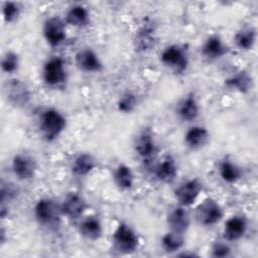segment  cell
<instances>
[{
    "label": "cell",
    "instance_id": "6da1fadb",
    "mask_svg": "<svg viewBox=\"0 0 258 258\" xmlns=\"http://www.w3.org/2000/svg\"><path fill=\"white\" fill-rule=\"evenodd\" d=\"M67 125L66 116L54 107H46L39 113L38 131L41 138L47 143L55 141L64 132Z\"/></svg>",
    "mask_w": 258,
    "mask_h": 258
},
{
    "label": "cell",
    "instance_id": "7a4b0ae2",
    "mask_svg": "<svg viewBox=\"0 0 258 258\" xmlns=\"http://www.w3.org/2000/svg\"><path fill=\"white\" fill-rule=\"evenodd\" d=\"M33 216L39 226L50 231L59 228L61 218L63 217L60 203L48 197H43L36 201L33 207Z\"/></svg>",
    "mask_w": 258,
    "mask_h": 258
},
{
    "label": "cell",
    "instance_id": "3957f363",
    "mask_svg": "<svg viewBox=\"0 0 258 258\" xmlns=\"http://www.w3.org/2000/svg\"><path fill=\"white\" fill-rule=\"evenodd\" d=\"M140 245L137 232L126 222H120L112 234V249L120 255L135 253Z\"/></svg>",
    "mask_w": 258,
    "mask_h": 258
},
{
    "label": "cell",
    "instance_id": "277c9868",
    "mask_svg": "<svg viewBox=\"0 0 258 258\" xmlns=\"http://www.w3.org/2000/svg\"><path fill=\"white\" fill-rule=\"evenodd\" d=\"M133 148L144 164H152L158 153V145L151 127L144 126L138 131L133 140Z\"/></svg>",
    "mask_w": 258,
    "mask_h": 258
},
{
    "label": "cell",
    "instance_id": "5b68a950",
    "mask_svg": "<svg viewBox=\"0 0 258 258\" xmlns=\"http://www.w3.org/2000/svg\"><path fill=\"white\" fill-rule=\"evenodd\" d=\"M160 62L175 75L184 74L189 66V56L186 48L177 43L163 48L159 55Z\"/></svg>",
    "mask_w": 258,
    "mask_h": 258
},
{
    "label": "cell",
    "instance_id": "8992f818",
    "mask_svg": "<svg viewBox=\"0 0 258 258\" xmlns=\"http://www.w3.org/2000/svg\"><path fill=\"white\" fill-rule=\"evenodd\" d=\"M43 83L50 88H61L68 81L66 61L58 55L51 56L45 60L41 70Z\"/></svg>",
    "mask_w": 258,
    "mask_h": 258
},
{
    "label": "cell",
    "instance_id": "52a82bcc",
    "mask_svg": "<svg viewBox=\"0 0 258 258\" xmlns=\"http://www.w3.org/2000/svg\"><path fill=\"white\" fill-rule=\"evenodd\" d=\"M224 215L223 207L213 198H206L195 209L197 222L206 228H211L219 224L223 220Z\"/></svg>",
    "mask_w": 258,
    "mask_h": 258
},
{
    "label": "cell",
    "instance_id": "ba28073f",
    "mask_svg": "<svg viewBox=\"0 0 258 258\" xmlns=\"http://www.w3.org/2000/svg\"><path fill=\"white\" fill-rule=\"evenodd\" d=\"M2 92L7 103L15 108H24L31 101V92L28 86L16 78L6 80Z\"/></svg>",
    "mask_w": 258,
    "mask_h": 258
},
{
    "label": "cell",
    "instance_id": "9c48e42d",
    "mask_svg": "<svg viewBox=\"0 0 258 258\" xmlns=\"http://www.w3.org/2000/svg\"><path fill=\"white\" fill-rule=\"evenodd\" d=\"M203 182L197 177H191L181 181L175 187L173 196L177 205L188 208L196 204L199 197L203 192Z\"/></svg>",
    "mask_w": 258,
    "mask_h": 258
},
{
    "label": "cell",
    "instance_id": "30bf717a",
    "mask_svg": "<svg viewBox=\"0 0 258 258\" xmlns=\"http://www.w3.org/2000/svg\"><path fill=\"white\" fill-rule=\"evenodd\" d=\"M42 35L50 47H57L67 40V23L58 16L47 17L42 24Z\"/></svg>",
    "mask_w": 258,
    "mask_h": 258
},
{
    "label": "cell",
    "instance_id": "8fae6325",
    "mask_svg": "<svg viewBox=\"0 0 258 258\" xmlns=\"http://www.w3.org/2000/svg\"><path fill=\"white\" fill-rule=\"evenodd\" d=\"M11 169L13 175L20 181H29L33 179L37 171L36 159L25 152L16 153L11 160Z\"/></svg>",
    "mask_w": 258,
    "mask_h": 258
},
{
    "label": "cell",
    "instance_id": "7c38bea8",
    "mask_svg": "<svg viewBox=\"0 0 258 258\" xmlns=\"http://www.w3.org/2000/svg\"><path fill=\"white\" fill-rule=\"evenodd\" d=\"M175 114L184 123L195 122L201 114V106L195 92L186 93L176 104Z\"/></svg>",
    "mask_w": 258,
    "mask_h": 258
},
{
    "label": "cell",
    "instance_id": "4fadbf2b",
    "mask_svg": "<svg viewBox=\"0 0 258 258\" xmlns=\"http://www.w3.org/2000/svg\"><path fill=\"white\" fill-rule=\"evenodd\" d=\"M76 67L87 74H98L104 70V63L99 54L91 47H84L75 54Z\"/></svg>",
    "mask_w": 258,
    "mask_h": 258
},
{
    "label": "cell",
    "instance_id": "5bb4252c",
    "mask_svg": "<svg viewBox=\"0 0 258 258\" xmlns=\"http://www.w3.org/2000/svg\"><path fill=\"white\" fill-rule=\"evenodd\" d=\"M88 205L84 197L76 191H71L66 195L63 200L60 202V209L62 216L71 221L80 220Z\"/></svg>",
    "mask_w": 258,
    "mask_h": 258
},
{
    "label": "cell",
    "instance_id": "9a60e30c",
    "mask_svg": "<svg viewBox=\"0 0 258 258\" xmlns=\"http://www.w3.org/2000/svg\"><path fill=\"white\" fill-rule=\"evenodd\" d=\"M157 42L156 29L150 23L140 25L133 36V46L137 52L144 53L153 49Z\"/></svg>",
    "mask_w": 258,
    "mask_h": 258
},
{
    "label": "cell",
    "instance_id": "2e32d148",
    "mask_svg": "<svg viewBox=\"0 0 258 258\" xmlns=\"http://www.w3.org/2000/svg\"><path fill=\"white\" fill-rule=\"evenodd\" d=\"M152 174L161 183H171L178 174V165L171 154L164 155L158 162L153 164Z\"/></svg>",
    "mask_w": 258,
    "mask_h": 258
},
{
    "label": "cell",
    "instance_id": "e0dca14e",
    "mask_svg": "<svg viewBox=\"0 0 258 258\" xmlns=\"http://www.w3.org/2000/svg\"><path fill=\"white\" fill-rule=\"evenodd\" d=\"M190 215L185 207L175 205L171 207L166 214V225L168 230L184 234L190 227Z\"/></svg>",
    "mask_w": 258,
    "mask_h": 258
},
{
    "label": "cell",
    "instance_id": "ac0fdd59",
    "mask_svg": "<svg viewBox=\"0 0 258 258\" xmlns=\"http://www.w3.org/2000/svg\"><path fill=\"white\" fill-rule=\"evenodd\" d=\"M248 227V219L244 215H233L224 224L223 239L229 243L239 241L247 233Z\"/></svg>",
    "mask_w": 258,
    "mask_h": 258
},
{
    "label": "cell",
    "instance_id": "d6986e66",
    "mask_svg": "<svg viewBox=\"0 0 258 258\" xmlns=\"http://www.w3.org/2000/svg\"><path fill=\"white\" fill-rule=\"evenodd\" d=\"M229 46L219 35L216 34L209 36L204 41L201 48L202 55L210 61H215L223 58L229 53Z\"/></svg>",
    "mask_w": 258,
    "mask_h": 258
},
{
    "label": "cell",
    "instance_id": "ffe728a7",
    "mask_svg": "<svg viewBox=\"0 0 258 258\" xmlns=\"http://www.w3.org/2000/svg\"><path fill=\"white\" fill-rule=\"evenodd\" d=\"M210 140V132L207 127L202 125L190 126L183 135V143L186 148L192 151L204 148Z\"/></svg>",
    "mask_w": 258,
    "mask_h": 258
},
{
    "label": "cell",
    "instance_id": "44dd1931",
    "mask_svg": "<svg viewBox=\"0 0 258 258\" xmlns=\"http://www.w3.org/2000/svg\"><path fill=\"white\" fill-rule=\"evenodd\" d=\"M97 167V160L90 152H80L71 161L70 169L73 175L84 178L90 175Z\"/></svg>",
    "mask_w": 258,
    "mask_h": 258
},
{
    "label": "cell",
    "instance_id": "7402d4cb",
    "mask_svg": "<svg viewBox=\"0 0 258 258\" xmlns=\"http://www.w3.org/2000/svg\"><path fill=\"white\" fill-rule=\"evenodd\" d=\"M78 232L88 241H98L103 236V224L97 216L90 215L81 219L78 224Z\"/></svg>",
    "mask_w": 258,
    "mask_h": 258
},
{
    "label": "cell",
    "instance_id": "603a6c76",
    "mask_svg": "<svg viewBox=\"0 0 258 258\" xmlns=\"http://www.w3.org/2000/svg\"><path fill=\"white\" fill-rule=\"evenodd\" d=\"M226 89L240 94H247L253 87L252 76L246 71H239L224 80Z\"/></svg>",
    "mask_w": 258,
    "mask_h": 258
},
{
    "label": "cell",
    "instance_id": "cb8c5ba5",
    "mask_svg": "<svg viewBox=\"0 0 258 258\" xmlns=\"http://www.w3.org/2000/svg\"><path fill=\"white\" fill-rule=\"evenodd\" d=\"M218 173L220 178L228 184L238 182L243 176L242 168L230 157L225 156L218 164Z\"/></svg>",
    "mask_w": 258,
    "mask_h": 258
},
{
    "label": "cell",
    "instance_id": "d4e9b609",
    "mask_svg": "<svg viewBox=\"0 0 258 258\" xmlns=\"http://www.w3.org/2000/svg\"><path fill=\"white\" fill-rule=\"evenodd\" d=\"M64 21L76 28H85L91 23V15L87 7L82 4L72 5L66 12Z\"/></svg>",
    "mask_w": 258,
    "mask_h": 258
},
{
    "label": "cell",
    "instance_id": "484cf974",
    "mask_svg": "<svg viewBox=\"0 0 258 258\" xmlns=\"http://www.w3.org/2000/svg\"><path fill=\"white\" fill-rule=\"evenodd\" d=\"M235 46L242 51H249L254 48L257 40V30L253 26H243L238 29L233 37Z\"/></svg>",
    "mask_w": 258,
    "mask_h": 258
},
{
    "label": "cell",
    "instance_id": "4316f807",
    "mask_svg": "<svg viewBox=\"0 0 258 258\" xmlns=\"http://www.w3.org/2000/svg\"><path fill=\"white\" fill-rule=\"evenodd\" d=\"M113 181L120 190H130L134 185V173L131 167L125 163H119L114 168Z\"/></svg>",
    "mask_w": 258,
    "mask_h": 258
},
{
    "label": "cell",
    "instance_id": "83f0119b",
    "mask_svg": "<svg viewBox=\"0 0 258 258\" xmlns=\"http://www.w3.org/2000/svg\"><path fill=\"white\" fill-rule=\"evenodd\" d=\"M185 244V235L168 230L160 239V246L167 254H174L181 251Z\"/></svg>",
    "mask_w": 258,
    "mask_h": 258
},
{
    "label": "cell",
    "instance_id": "f1b7e54d",
    "mask_svg": "<svg viewBox=\"0 0 258 258\" xmlns=\"http://www.w3.org/2000/svg\"><path fill=\"white\" fill-rule=\"evenodd\" d=\"M139 104L138 96L132 91H126L120 95L117 100V110L122 114L133 113Z\"/></svg>",
    "mask_w": 258,
    "mask_h": 258
},
{
    "label": "cell",
    "instance_id": "f546056e",
    "mask_svg": "<svg viewBox=\"0 0 258 258\" xmlns=\"http://www.w3.org/2000/svg\"><path fill=\"white\" fill-rule=\"evenodd\" d=\"M20 67V57L13 50H7L1 57V70L4 74L13 75Z\"/></svg>",
    "mask_w": 258,
    "mask_h": 258
},
{
    "label": "cell",
    "instance_id": "4dcf8cb0",
    "mask_svg": "<svg viewBox=\"0 0 258 258\" xmlns=\"http://www.w3.org/2000/svg\"><path fill=\"white\" fill-rule=\"evenodd\" d=\"M2 18L7 24L14 23L21 15L22 8L18 2L5 1L2 3Z\"/></svg>",
    "mask_w": 258,
    "mask_h": 258
},
{
    "label": "cell",
    "instance_id": "1f68e13d",
    "mask_svg": "<svg viewBox=\"0 0 258 258\" xmlns=\"http://www.w3.org/2000/svg\"><path fill=\"white\" fill-rule=\"evenodd\" d=\"M19 195L18 187L10 182V181H1L0 186V202L1 206H9L10 203H12L17 196Z\"/></svg>",
    "mask_w": 258,
    "mask_h": 258
},
{
    "label": "cell",
    "instance_id": "d6a6232c",
    "mask_svg": "<svg viewBox=\"0 0 258 258\" xmlns=\"http://www.w3.org/2000/svg\"><path fill=\"white\" fill-rule=\"evenodd\" d=\"M210 255L215 258H226L231 255L232 248L229 245V242L223 239V241H215L210 249Z\"/></svg>",
    "mask_w": 258,
    "mask_h": 258
},
{
    "label": "cell",
    "instance_id": "836d02e7",
    "mask_svg": "<svg viewBox=\"0 0 258 258\" xmlns=\"http://www.w3.org/2000/svg\"><path fill=\"white\" fill-rule=\"evenodd\" d=\"M6 234H7L6 229L4 228V226H1V228H0V244H1V246H3L6 243V240H7Z\"/></svg>",
    "mask_w": 258,
    "mask_h": 258
}]
</instances>
